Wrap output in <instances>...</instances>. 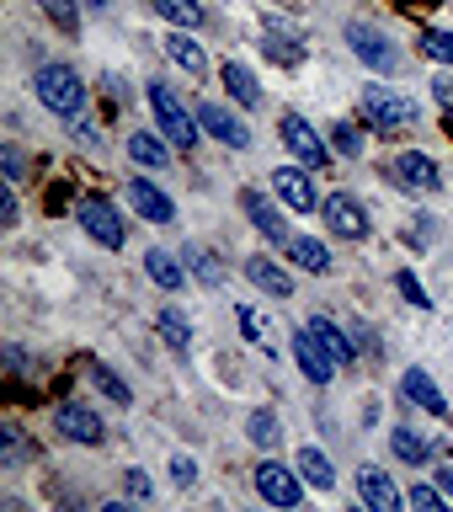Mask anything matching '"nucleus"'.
I'll return each mask as SVG.
<instances>
[{"label": "nucleus", "mask_w": 453, "mask_h": 512, "mask_svg": "<svg viewBox=\"0 0 453 512\" xmlns=\"http://www.w3.org/2000/svg\"><path fill=\"white\" fill-rule=\"evenodd\" d=\"M91 379L102 384V395H112V400H118V406H128V384H123L118 374H112V368H102V363H91Z\"/></svg>", "instance_id": "473e14b6"}, {"label": "nucleus", "mask_w": 453, "mask_h": 512, "mask_svg": "<svg viewBox=\"0 0 453 512\" xmlns=\"http://www.w3.org/2000/svg\"><path fill=\"white\" fill-rule=\"evenodd\" d=\"M278 134H283V144L299 155V166H310V171H326L331 166V155H326V144L315 139V128L299 118V112H288V118L278 123Z\"/></svg>", "instance_id": "0eeeda50"}, {"label": "nucleus", "mask_w": 453, "mask_h": 512, "mask_svg": "<svg viewBox=\"0 0 453 512\" xmlns=\"http://www.w3.org/2000/svg\"><path fill=\"white\" fill-rule=\"evenodd\" d=\"M171 475H176V486H192V480H198V464H192L187 454H176L171 459Z\"/></svg>", "instance_id": "58836bf2"}, {"label": "nucleus", "mask_w": 453, "mask_h": 512, "mask_svg": "<svg viewBox=\"0 0 453 512\" xmlns=\"http://www.w3.org/2000/svg\"><path fill=\"white\" fill-rule=\"evenodd\" d=\"M406 400H416V406H427L432 416H448V400H443L438 384H432L427 368H406Z\"/></svg>", "instance_id": "6ab92c4d"}, {"label": "nucleus", "mask_w": 453, "mask_h": 512, "mask_svg": "<svg viewBox=\"0 0 453 512\" xmlns=\"http://www.w3.org/2000/svg\"><path fill=\"white\" fill-rule=\"evenodd\" d=\"M150 6L166 16L171 27H203L208 22V11H203V0H150Z\"/></svg>", "instance_id": "4be33fe9"}, {"label": "nucleus", "mask_w": 453, "mask_h": 512, "mask_svg": "<svg viewBox=\"0 0 453 512\" xmlns=\"http://www.w3.org/2000/svg\"><path fill=\"white\" fill-rule=\"evenodd\" d=\"M272 187H278V198L288 203V208H294V214H310V208L320 203L315 198V187H310V166H278V171H272Z\"/></svg>", "instance_id": "f8f14e48"}, {"label": "nucleus", "mask_w": 453, "mask_h": 512, "mask_svg": "<svg viewBox=\"0 0 453 512\" xmlns=\"http://www.w3.org/2000/svg\"><path fill=\"white\" fill-rule=\"evenodd\" d=\"M294 358H299V368H304V379H310V384H331L336 358H331L326 347H320L315 331H299V336H294Z\"/></svg>", "instance_id": "ddd939ff"}, {"label": "nucleus", "mask_w": 453, "mask_h": 512, "mask_svg": "<svg viewBox=\"0 0 453 512\" xmlns=\"http://www.w3.org/2000/svg\"><path fill=\"white\" fill-rule=\"evenodd\" d=\"M310 331L320 336V347H326V352H331V358H336V363H352V358H358V347H352V342H347V331H342V326H336V320H331V315H315V320H310Z\"/></svg>", "instance_id": "412c9836"}, {"label": "nucleus", "mask_w": 453, "mask_h": 512, "mask_svg": "<svg viewBox=\"0 0 453 512\" xmlns=\"http://www.w3.org/2000/svg\"><path fill=\"white\" fill-rule=\"evenodd\" d=\"M75 139H80V144H96V128H91L86 118H75Z\"/></svg>", "instance_id": "c03bdc74"}, {"label": "nucleus", "mask_w": 453, "mask_h": 512, "mask_svg": "<svg viewBox=\"0 0 453 512\" xmlns=\"http://www.w3.org/2000/svg\"><path fill=\"white\" fill-rule=\"evenodd\" d=\"M86 6H96V11H102V6H107V0H86Z\"/></svg>", "instance_id": "49530a36"}, {"label": "nucleus", "mask_w": 453, "mask_h": 512, "mask_svg": "<svg viewBox=\"0 0 453 512\" xmlns=\"http://www.w3.org/2000/svg\"><path fill=\"white\" fill-rule=\"evenodd\" d=\"M432 96H438V107L453 112V75H438V80H432Z\"/></svg>", "instance_id": "37998d69"}, {"label": "nucleus", "mask_w": 453, "mask_h": 512, "mask_svg": "<svg viewBox=\"0 0 453 512\" xmlns=\"http://www.w3.org/2000/svg\"><path fill=\"white\" fill-rule=\"evenodd\" d=\"M422 54H427V59H438V64H453V32L427 27V32H422Z\"/></svg>", "instance_id": "7c9ffc66"}, {"label": "nucleus", "mask_w": 453, "mask_h": 512, "mask_svg": "<svg viewBox=\"0 0 453 512\" xmlns=\"http://www.w3.org/2000/svg\"><path fill=\"white\" fill-rule=\"evenodd\" d=\"M320 208H326V224H331V235H342V240H363V235H368V214H363V203H358V198H347V192H336V198H326Z\"/></svg>", "instance_id": "1a4fd4ad"}, {"label": "nucleus", "mask_w": 453, "mask_h": 512, "mask_svg": "<svg viewBox=\"0 0 453 512\" xmlns=\"http://www.w3.org/2000/svg\"><path fill=\"white\" fill-rule=\"evenodd\" d=\"M54 427L70 443H102V416H96L91 406H75V400H64V406L54 411Z\"/></svg>", "instance_id": "9b49d317"}, {"label": "nucleus", "mask_w": 453, "mask_h": 512, "mask_svg": "<svg viewBox=\"0 0 453 512\" xmlns=\"http://www.w3.org/2000/svg\"><path fill=\"white\" fill-rule=\"evenodd\" d=\"M299 470H304V480H310L315 491H331L336 486V470H331V459L320 454V448H299Z\"/></svg>", "instance_id": "a878e982"}, {"label": "nucleus", "mask_w": 453, "mask_h": 512, "mask_svg": "<svg viewBox=\"0 0 453 512\" xmlns=\"http://www.w3.org/2000/svg\"><path fill=\"white\" fill-rule=\"evenodd\" d=\"M160 336H166L176 352H187V347H192V331H187V320L176 315V310H160Z\"/></svg>", "instance_id": "2f4dec72"}, {"label": "nucleus", "mask_w": 453, "mask_h": 512, "mask_svg": "<svg viewBox=\"0 0 453 512\" xmlns=\"http://www.w3.org/2000/svg\"><path fill=\"white\" fill-rule=\"evenodd\" d=\"M224 86H230V96H235V102L240 107H256V102H262V86H256V75L246 70V64H224Z\"/></svg>", "instance_id": "5701e85b"}, {"label": "nucleus", "mask_w": 453, "mask_h": 512, "mask_svg": "<svg viewBox=\"0 0 453 512\" xmlns=\"http://www.w3.org/2000/svg\"><path fill=\"white\" fill-rule=\"evenodd\" d=\"M363 112H368L374 128H384V134H406V128H416V102L395 96L390 86H363Z\"/></svg>", "instance_id": "7ed1b4c3"}, {"label": "nucleus", "mask_w": 453, "mask_h": 512, "mask_svg": "<svg viewBox=\"0 0 453 512\" xmlns=\"http://www.w3.org/2000/svg\"><path fill=\"white\" fill-rule=\"evenodd\" d=\"M390 448H395V459H406V464H427L432 459V443L416 427H395L390 432Z\"/></svg>", "instance_id": "b1692460"}, {"label": "nucleus", "mask_w": 453, "mask_h": 512, "mask_svg": "<svg viewBox=\"0 0 453 512\" xmlns=\"http://www.w3.org/2000/svg\"><path fill=\"white\" fill-rule=\"evenodd\" d=\"M166 54L182 64V70H192V75H203V70H208V54L187 38V32H171V38H166Z\"/></svg>", "instance_id": "bb28decb"}, {"label": "nucleus", "mask_w": 453, "mask_h": 512, "mask_svg": "<svg viewBox=\"0 0 453 512\" xmlns=\"http://www.w3.org/2000/svg\"><path fill=\"white\" fill-rule=\"evenodd\" d=\"M75 219H80V230H86L96 246H107V251L123 246V219H118V208H112L107 198H80Z\"/></svg>", "instance_id": "20e7f679"}, {"label": "nucleus", "mask_w": 453, "mask_h": 512, "mask_svg": "<svg viewBox=\"0 0 453 512\" xmlns=\"http://www.w3.org/2000/svg\"><path fill=\"white\" fill-rule=\"evenodd\" d=\"M198 123H203V134H214L219 144H230V150H246V144H251V128L240 123L230 107H214V102H203V107H198Z\"/></svg>", "instance_id": "9d476101"}, {"label": "nucleus", "mask_w": 453, "mask_h": 512, "mask_svg": "<svg viewBox=\"0 0 453 512\" xmlns=\"http://www.w3.org/2000/svg\"><path fill=\"white\" fill-rule=\"evenodd\" d=\"M288 256L304 267V272H331V251L320 246V240H310V235H299V240H288Z\"/></svg>", "instance_id": "393cba45"}, {"label": "nucleus", "mask_w": 453, "mask_h": 512, "mask_svg": "<svg viewBox=\"0 0 453 512\" xmlns=\"http://www.w3.org/2000/svg\"><path fill=\"white\" fill-rule=\"evenodd\" d=\"M240 331H246L251 342H262V336H267V320L256 315V310H240Z\"/></svg>", "instance_id": "ea45409f"}, {"label": "nucleus", "mask_w": 453, "mask_h": 512, "mask_svg": "<svg viewBox=\"0 0 453 512\" xmlns=\"http://www.w3.org/2000/svg\"><path fill=\"white\" fill-rule=\"evenodd\" d=\"M395 288H400V294H406V304H416V310H427V288L422 283H416V272H395Z\"/></svg>", "instance_id": "72a5a7b5"}, {"label": "nucleus", "mask_w": 453, "mask_h": 512, "mask_svg": "<svg viewBox=\"0 0 453 512\" xmlns=\"http://www.w3.org/2000/svg\"><path fill=\"white\" fill-rule=\"evenodd\" d=\"M144 267H150V278L166 288V294H176V288L187 283V272H182V262L166 251V246H155V251H144Z\"/></svg>", "instance_id": "aec40b11"}, {"label": "nucleus", "mask_w": 453, "mask_h": 512, "mask_svg": "<svg viewBox=\"0 0 453 512\" xmlns=\"http://www.w3.org/2000/svg\"><path fill=\"white\" fill-rule=\"evenodd\" d=\"M256 496L272 507H299V475L278 459H262L256 464Z\"/></svg>", "instance_id": "423d86ee"}, {"label": "nucleus", "mask_w": 453, "mask_h": 512, "mask_svg": "<svg viewBox=\"0 0 453 512\" xmlns=\"http://www.w3.org/2000/svg\"><path fill=\"white\" fill-rule=\"evenodd\" d=\"M38 6H43V16H48V22H54L59 32H75V27H80L75 0H38Z\"/></svg>", "instance_id": "c756f323"}, {"label": "nucleus", "mask_w": 453, "mask_h": 512, "mask_svg": "<svg viewBox=\"0 0 453 512\" xmlns=\"http://www.w3.org/2000/svg\"><path fill=\"white\" fill-rule=\"evenodd\" d=\"M123 491L134 496V502H144V496H150V475H144V470H123Z\"/></svg>", "instance_id": "e433bc0d"}, {"label": "nucleus", "mask_w": 453, "mask_h": 512, "mask_svg": "<svg viewBox=\"0 0 453 512\" xmlns=\"http://www.w3.org/2000/svg\"><path fill=\"white\" fill-rule=\"evenodd\" d=\"M0 166H6V182H22V150H16V144L0 150Z\"/></svg>", "instance_id": "4c0bfd02"}, {"label": "nucleus", "mask_w": 453, "mask_h": 512, "mask_svg": "<svg viewBox=\"0 0 453 512\" xmlns=\"http://www.w3.org/2000/svg\"><path fill=\"white\" fill-rule=\"evenodd\" d=\"M438 486H443V491L453 496V470H438Z\"/></svg>", "instance_id": "a18cd8bd"}, {"label": "nucleus", "mask_w": 453, "mask_h": 512, "mask_svg": "<svg viewBox=\"0 0 453 512\" xmlns=\"http://www.w3.org/2000/svg\"><path fill=\"white\" fill-rule=\"evenodd\" d=\"M0 454H6V464L22 459V438H16V427H0Z\"/></svg>", "instance_id": "a19ab883"}, {"label": "nucleus", "mask_w": 453, "mask_h": 512, "mask_svg": "<svg viewBox=\"0 0 453 512\" xmlns=\"http://www.w3.org/2000/svg\"><path fill=\"white\" fill-rule=\"evenodd\" d=\"M358 491H363V502L374 507V512H395L400 507V491H395V480L379 470V464H363L358 470Z\"/></svg>", "instance_id": "2eb2a0df"}, {"label": "nucleus", "mask_w": 453, "mask_h": 512, "mask_svg": "<svg viewBox=\"0 0 453 512\" xmlns=\"http://www.w3.org/2000/svg\"><path fill=\"white\" fill-rule=\"evenodd\" d=\"M128 203H134V214H144L150 224H171V214H176L171 198L150 182V176H134V182H128Z\"/></svg>", "instance_id": "4468645a"}, {"label": "nucleus", "mask_w": 453, "mask_h": 512, "mask_svg": "<svg viewBox=\"0 0 453 512\" xmlns=\"http://www.w3.org/2000/svg\"><path fill=\"white\" fill-rule=\"evenodd\" d=\"M331 144H336L342 155H363V139H358V128H352V123H336V128H331Z\"/></svg>", "instance_id": "c9c22d12"}, {"label": "nucleus", "mask_w": 453, "mask_h": 512, "mask_svg": "<svg viewBox=\"0 0 453 512\" xmlns=\"http://www.w3.org/2000/svg\"><path fill=\"white\" fill-rule=\"evenodd\" d=\"M246 432H251V443H262V448H278V438H283V427H278V411H251V422H246Z\"/></svg>", "instance_id": "c85d7f7f"}, {"label": "nucleus", "mask_w": 453, "mask_h": 512, "mask_svg": "<svg viewBox=\"0 0 453 512\" xmlns=\"http://www.w3.org/2000/svg\"><path fill=\"white\" fill-rule=\"evenodd\" d=\"M150 107H155V118H160V134L171 139V150H192V144H198V118H192V112L176 102L171 96V86H150Z\"/></svg>", "instance_id": "f03ea898"}, {"label": "nucleus", "mask_w": 453, "mask_h": 512, "mask_svg": "<svg viewBox=\"0 0 453 512\" xmlns=\"http://www.w3.org/2000/svg\"><path fill=\"white\" fill-rule=\"evenodd\" d=\"M347 43H352V54H358L368 70H384V75H390L395 64H400V59H395V48L384 43V32H374L368 22H347Z\"/></svg>", "instance_id": "6e6552de"}, {"label": "nucleus", "mask_w": 453, "mask_h": 512, "mask_svg": "<svg viewBox=\"0 0 453 512\" xmlns=\"http://www.w3.org/2000/svg\"><path fill=\"white\" fill-rule=\"evenodd\" d=\"M32 91H38V102L48 112H59V118H75V112L86 107V80H80L70 64H43V70L32 75Z\"/></svg>", "instance_id": "f257e3e1"}, {"label": "nucleus", "mask_w": 453, "mask_h": 512, "mask_svg": "<svg viewBox=\"0 0 453 512\" xmlns=\"http://www.w3.org/2000/svg\"><path fill=\"white\" fill-rule=\"evenodd\" d=\"M128 155H134L139 166H150V171H160L171 160V150L160 139H150V134H128Z\"/></svg>", "instance_id": "cd10ccee"}, {"label": "nucleus", "mask_w": 453, "mask_h": 512, "mask_svg": "<svg viewBox=\"0 0 453 512\" xmlns=\"http://www.w3.org/2000/svg\"><path fill=\"white\" fill-rule=\"evenodd\" d=\"M406 502H411V507H422V512H438V507H443V502H438V491H432V486H416V491L406 496Z\"/></svg>", "instance_id": "79ce46f5"}, {"label": "nucleus", "mask_w": 453, "mask_h": 512, "mask_svg": "<svg viewBox=\"0 0 453 512\" xmlns=\"http://www.w3.org/2000/svg\"><path fill=\"white\" fill-rule=\"evenodd\" d=\"M390 182H395V187H406V192H416V198H427V192H438V187H443V171H438V160H432V155L406 150V155H395Z\"/></svg>", "instance_id": "39448f33"}, {"label": "nucleus", "mask_w": 453, "mask_h": 512, "mask_svg": "<svg viewBox=\"0 0 453 512\" xmlns=\"http://www.w3.org/2000/svg\"><path fill=\"white\" fill-rule=\"evenodd\" d=\"M262 54H267L272 64H283V70H294V64L304 59V43L294 38V32H283L278 22H267V27H262Z\"/></svg>", "instance_id": "f3484780"}, {"label": "nucleus", "mask_w": 453, "mask_h": 512, "mask_svg": "<svg viewBox=\"0 0 453 512\" xmlns=\"http://www.w3.org/2000/svg\"><path fill=\"white\" fill-rule=\"evenodd\" d=\"M246 278H251L256 288H267L272 299H288V294H294V278H288V272L272 262V256H251V262H246Z\"/></svg>", "instance_id": "a211bd4d"}, {"label": "nucleus", "mask_w": 453, "mask_h": 512, "mask_svg": "<svg viewBox=\"0 0 453 512\" xmlns=\"http://www.w3.org/2000/svg\"><path fill=\"white\" fill-rule=\"evenodd\" d=\"M240 208H246V219L256 224V230H262L267 240H288V224H283V214L278 208H272L262 192H240Z\"/></svg>", "instance_id": "dca6fc26"}, {"label": "nucleus", "mask_w": 453, "mask_h": 512, "mask_svg": "<svg viewBox=\"0 0 453 512\" xmlns=\"http://www.w3.org/2000/svg\"><path fill=\"white\" fill-rule=\"evenodd\" d=\"M187 256H192V272H198V283H208V288L224 283V267L214 262V256H198V251H187Z\"/></svg>", "instance_id": "f704fd0d"}]
</instances>
